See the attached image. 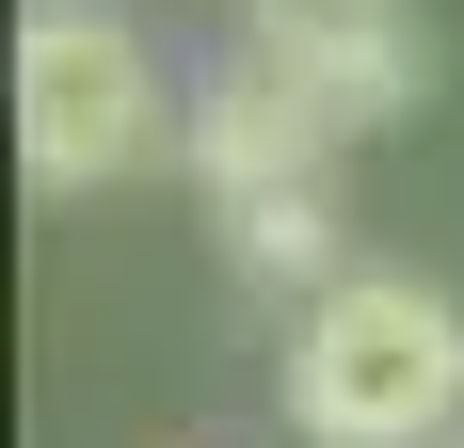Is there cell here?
Returning <instances> with one entry per match:
<instances>
[{
    "instance_id": "2",
    "label": "cell",
    "mask_w": 464,
    "mask_h": 448,
    "mask_svg": "<svg viewBox=\"0 0 464 448\" xmlns=\"http://www.w3.org/2000/svg\"><path fill=\"white\" fill-rule=\"evenodd\" d=\"M160 129H177L160 48H144L112 0H33V33H16V161H33V192H112V177H144Z\"/></svg>"
},
{
    "instance_id": "4",
    "label": "cell",
    "mask_w": 464,
    "mask_h": 448,
    "mask_svg": "<svg viewBox=\"0 0 464 448\" xmlns=\"http://www.w3.org/2000/svg\"><path fill=\"white\" fill-rule=\"evenodd\" d=\"M240 48L321 96L336 144L417 112V16H401V0H240Z\"/></svg>"
},
{
    "instance_id": "6",
    "label": "cell",
    "mask_w": 464,
    "mask_h": 448,
    "mask_svg": "<svg viewBox=\"0 0 464 448\" xmlns=\"http://www.w3.org/2000/svg\"><path fill=\"white\" fill-rule=\"evenodd\" d=\"M449 448H464V433H449Z\"/></svg>"
},
{
    "instance_id": "1",
    "label": "cell",
    "mask_w": 464,
    "mask_h": 448,
    "mask_svg": "<svg viewBox=\"0 0 464 448\" xmlns=\"http://www.w3.org/2000/svg\"><path fill=\"white\" fill-rule=\"evenodd\" d=\"M288 416L321 448H449L464 433V305L417 272H336L288 320Z\"/></svg>"
},
{
    "instance_id": "5",
    "label": "cell",
    "mask_w": 464,
    "mask_h": 448,
    "mask_svg": "<svg viewBox=\"0 0 464 448\" xmlns=\"http://www.w3.org/2000/svg\"><path fill=\"white\" fill-rule=\"evenodd\" d=\"M225 257L256 272V288H304V305H321V288H336V209H321V192H273V209H225Z\"/></svg>"
},
{
    "instance_id": "3",
    "label": "cell",
    "mask_w": 464,
    "mask_h": 448,
    "mask_svg": "<svg viewBox=\"0 0 464 448\" xmlns=\"http://www.w3.org/2000/svg\"><path fill=\"white\" fill-rule=\"evenodd\" d=\"M177 144L192 177H208V209H273V192H321V96L288 81V64H256V48H225L208 81H177Z\"/></svg>"
}]
</instances>
